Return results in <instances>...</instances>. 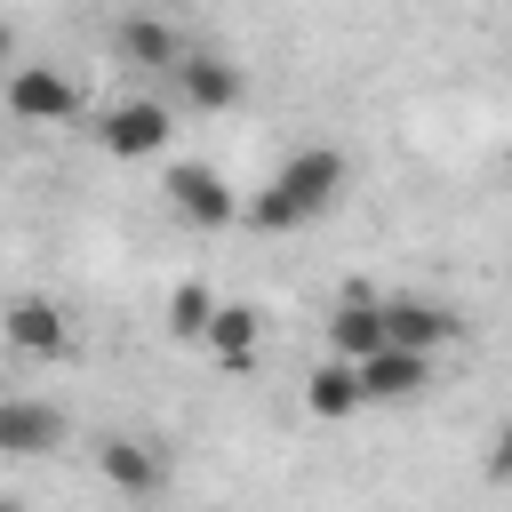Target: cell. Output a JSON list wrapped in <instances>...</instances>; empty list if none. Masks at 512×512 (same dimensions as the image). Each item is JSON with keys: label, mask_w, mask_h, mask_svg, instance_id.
Instances as JSON below:
<instances>
[{"label": "cell", "mask_w": 512, "mask_h": 512, "mask_svg": "<svg viewBox=\"0 0 512 512\" xmlns=\"http://www.w3.org/2000/svg\"><path fill=\"white\" fill-rule=\"evenodd\" d=\"M336 192H344V152H336V144H312V152L280 160V176L248 200V224H256V232H296V224L328 216Z\"/></svg>", "instance_id": "1"}, {"label": "cell", "mask_w": 512, "mask_h": 512, "mask_svg": "<svg viewBox=\"0 0 512 512\" xmlns=\"http://www.w3.org/2000/svg\"><path fill=\"white\" fill-rule=\"evenodd\" d=\"M8 112H16L24 128H64V120L80 112V88H72L56 64H16V72H8Z\"/></svg>", "instance_id": "2"}, {"label": "cell", "mask_w": 512, "mask_h": 512, "mask_svg": "<svg viewBox=\"0 0 512 512\" xmlns=\"http://www.w3.org/2000/svg\"><path fill=\"white\" fill-rule=\"evenodd\" d=\"M168 136H176V112H168V104H152V96L112 104V112H104V128H96V144H104L112 160H152Z\"/></svg>", "instance_id": "3"}, {"label": "cell", "mask_w": 512, "mask_h": 512, "mask_svg": "<svg viewBox=\"0 0 512 512\" xmlns=\"http://www.w3.org/2000/svg\"><path fill=\"white\" fill-rule=\"evenodd\" d=\"M168 208H176L184 224H200V232H216V224H240V216H248V208L232 200V184H224L216 168H200V160L168 168Z\"/></svg>", "instance_id": "4"}, {"label": "cell", "mask_w": 512, "mask_h": 512, "mask_svg": "<svg viewBox=\"0 0 512 512\" xmlns=\"http://www.w3.org/2000/svg\"><path fill=\"white\" fill-rule=\"evenodd\" d=\"M0 448H8V456H48V448H64V408H40L32 392H8V400H0Z\"/></svg>", "instance_id": "5"}, {"label": "cell", "mask_w": 512, "mask_h": 512, "mask_svg": "<svg viewBox=\"0 0 512 512\" xmlns=\"http://www.w3.org/2000/svg\"><path fill=\"white\" fill-rule=\"evenodd\" d=\"M168 80H176V96H184L192 112H224V104H240V72H232L224 56H208V48H184V64H176Z\"/></svg>", "instance_id": "6"}, {"label": "cell", "mask_w": 512, "mask_h": 512, "mask_svg": "<svg viewBox=\"0 0 512 512\" xmlns=\"http://www.w3.org/2000/svg\"><path fill=\"white\" fill-rule=\"evenodd\" d=\"M360 384H368V400H408V392L432 384V352H416V344H384V352L360 360Z\"/></svg>", "instance_id": "7"}, {"label": "cell", "mask_w": 512, "mask_h": 512, "mask_svg": "<svg viewBox=\"0 0 512 512\" xmlns=\"http://www.w3.org/2000/svg\"><path fill=\"white\" fill-rule=\"evenodd\" d=\"M328 344H336L344 360H368V352H384V344H392V304H368V296L336 304V312H328Z\"/></svg>", "instance_id": "8"}, {"label": "cell", "mask_w": 512, "mask_h": 512, "mask_svg": "<svg viewBox=\"0 0 512 512\" xmlns=\"http://www.w3.org/2000/svg\"><path fill=\"white\" fill-rule=\"evenodd\" d=\"M8 344L24 360H64V312L48 296H16L8 304Z\"/></svg>", "instance_id": "9"}, {"label": "cell", "mask_w": 512, "mask_h": 512, "mask_svg": "<svg viewBox=\"0 0 512 512\" xmlns=\"http://www.w3.org/2000/svg\"><path fill=\"white\" fill-rule=\"evenodd\" d=\"M304 408L320 416V424H336V416H352V408H368V384H360V360H320L312 368V384H304Z\"/></svg>", "instance_id": "10"}, {"label": "cell", "mask_w": 512, "mask_h": 512, "mask_svg": "<svg viewBox=\"0 0 512 512\" xmlns=\"http://www.w3.org/2000/svg\"><path fill=\"white\" fill-rule=\"evenodd\" d=\"M96 472H104L112 488H128V496H152V488H160V456H152V440H128V432L96 448Z\"/></svg>", "instance_id": "11"}, {"label": "cell", "mask_w": 512, "mask_h": 512, "mask_svg": "<svg viewBox=\"0 0 512 512\" xmlns=\"http://www.w3.org/2000/svg\"><path fill=\"white\" fill-rule=\"evenodd\" d=\"M112 48H120L128 64H144V72H176V64H184V40H176L168 24H152V16H128Z\"/></svg>", "instance_id": "12"}, {"label": "cell", "mask_w": 512, "mask_h": 512, "mask_svg": "<svg viewBox=\"0 0 512 512\" xmlns=\"http://www.w3.org/2000/svg\"><path fill=\"white\" fill-rule=\"evenodd\" d=\"M224 368H248L256 360V304H216V320H208V336H200Z\"/></svg>", "instance_id": "13"}, {"label": "cell", "mask_w": 512, "mask_h": 512, "mask_svg": "<svg viewBox=\"0 0 512 512\" xmlns=\"http://www.w3.org/2000/svg\"><path fill=\"white\" fill-rule=\"evenodd\" d=\"M448 336H456V312H440V304H392V344L440 352Z\"/></svg>", "instance_id": "14"}, {"label": "cell", "mask_w": 512, "mask_h": 512, "mask_svg": "<svg viewBox=\"0 0 512 512\" xmlns=\"http://www.w3.org/2000/svg\"><path fill=\"white\" fill-rule=\"evenodd\" d=\"M208 320H216V296H208L200 280H184V288L168 296V336H184V344H192V336H208Z\"/></svg>", "instance_id": "15"}, {"label": "cell", "mask_w": 512, "mask_h": 512, "mask_svg": "<svg viewBox=\"0 0 512 512\" xmlns=\"http://www.w3.org/2000/svg\"><path fill=\"white\" fill-rule=\"evenodd\" d=\"M488 464H496V480H512V432L496 440V456H488Z\"/></svg>", "instance_id": "16"}, {"label": "cell", "mask_w": 512, "mask_h": 512, "mask_svg": "<svg viewBox=\"0 0 512 512\" xmlns=\"http://www.w3.org/2000/svg\"><path fill=\"white\" fill-rule=\"evenodd\" d=\"M0 512H24V504H0Z\"/></svg>", "instance_id": "17"}]
</instances>
